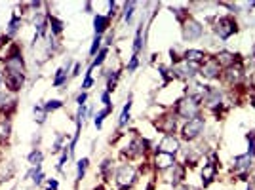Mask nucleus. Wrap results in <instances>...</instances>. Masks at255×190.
<instances>
[{
	"instance_id": "nucleus-32",
	"label": "nucleus",
	"mask_w": 255,
	"mask_h": 190,
	"mask_svg": "<svg viewBox=\"0 0 255 190\" xmlns=\"http://www.w3.org/2000/svg\"><path fill=\"white\" fill-rule=\"evenodd\" d=\"M27 160H29V164H31L33 168H36V166H42V162H44V154H42V150H40V148H33V150L29 152Z\"/></svg>"
},
{
	"instance_id": "nucleus-44",
	"label": "nucleus",
	"mask_w": 255,
	"mask_h": 190,
	"mask_svg": "<svg viewBox=\"0 0 255 190\" xmlns=\"http://www.w3.org/2000/svg\"><path fill=\"white\" fill-rule=\"evenodd\" d=\"M250 105H252V107L255 109V90L250 93Z\"/></svg>"
},
{
	"instance_id": "nucleus-37",
	"label": "nucleus",
	"mask_w": 255,
	"mask_h": 190,
	"mask_svg": "<svg viewBox=\"0 0 255 190\" xmlns=\"http://www.w3.org/2000/svg\"><path fill=\"white\" fill-rule=\"evenodd\" d=\"M246 141H248V154L255 158V129L246 133Z\"/></svg>"
},
{
	"instance_id": "nucleus-13",
	"label": "nucleus",
	"mask_w": 255,
	"mask_h": 190,
	"mask_svg": "<svg viewBox=\"0 0 255 190\" xmlns=\"http://www.w3.org/2000/svg\"><path fill=\"white\" fill-rule=\"evenodd\" d=\"M255 166V158L248 152L238 154V156L232 158V171L234 175H240V173H250Z\"/></svg>"
},
{
	"instance_id": "nucleus-18",
	"label": "nucleus",
	"mask_w": 255,
	"mask_h": 190,
	"mask_svg": "<svg viewBox=\"0 0 255 190\" xmlns=\"http://www.w3.org/2000/svg\"><path fill=\"white\" fill-rule=\"evenodd\" d=\"M70 65H72V59H69L63 67H59L58 70H56V74H54V82H52V86H54V88H65V86H67L69 76H70Z\"/></svg>"
},
{
	"instance_id": "nucleus-19",
	"label": "nucleus",
	"mask_w": 255,
	"mask_h": 190,
	"mask_svg": "<svg viewBox=\"0 0 255 190\" xmlns=\"http://www.w3.org/2000/svg\"><path fill=\"white\" fill-rule=\"evenodd\" d=\"M202 154H204V152H202V150H198L196 146H194V143H192V145L189 146V148H185V150H183V158H185L183 166H185L187 169L198 166V162H200Z\"/></svg>"
},
{
	"instance_id": "nucleus-35",
	"label": "nucleus",
	"mask_w": 255,
	"mask_h": 190,
	"mask_svg": "<svg viewBox=\"0 0 255 190\" xmlns=\"http://www.w3.org/2000/svg\"><path fill=\"white\" fill-rule=\"evenodd\" d=\"M33 114H35V122L38 124V126H44V124H46L48 112L44 111L42 105H35V107H33Z\"/></svg>"
},
{
	"instance_id": "nucleus-29",
	"label": "nucleus",
	"mask_w": 255,
	"mask_h": 190,
	"mask_svg": "<svg viewBox=\"0 0 255 190\" xmlns=\"http://www.w3.org/2000/svg\"><path fill=\"white\" fill-rule=\"evenodd\" d=\"M113 111H115V105H111V107H103L101 111L93 116V126H95L97 129H101V127H103L105 118H107V116H111V114H113Z\"/></svg>"
},
{
	"instance_id": "nucleus-48",
	"label": "nucleus",
	"mask_w": 255,
	"mask_h": 190,
	"mask_svg": "<svg viewBox=\"0 0 255 190\" xmlns=\"http://www.w3.org/2000/svg\"><path fill=\"white\" fill-rule=\"evenodd\" d=\"M12 190H13V189H12Z\"/></svg>"
},
{
	"instance_id": "nucleus-47",
	"label": "nucleus",
	"mask_w": 255,
	"mask_h": 190,
	"mask_svg": "<svg viewBox=\"0 0 255 190\" xmlns=\"http://www.w3.org/2000/svg\"><path fill=\"white\" fill-rule=\"evenodd\" d=\"M0 120H2V118H0Z\"/></svg>"
},
{
	"instance_id": "nucleus-40",
	"label": "nucleus",
	"mask_w": 255,
	"mask_h": 190,
	"mask_svg": "<svg viewBox=\"0 0 255 190\" xmlns=\"http://www.w3.org/2000/svg\"><path fill=\"white\" fill-rule=\"evenodd\" d=\"M44 189L46 190H59V181L58 179H46Z\"/></svg>"
},
{
	"instance_id": "nucleus-11",
	"label": "nucleus",
	"mask_w": 255,
	"mask_h": 190,
	"mask_svg": "<svg viewBox=\"0 0 255 190\" xmlns=\"http://www.w3.org/2000/svg\"><path fill=\"white\" fill-rule=\"evenodd\" d=\"M27 74H19V72H4V90L10 93H19L23 90Z\"/></svg>"
},
{
	"instance_id": "nucleus-23",
	"label": "nucleus",
	"mask_w": 255,
	"mask_h": 190,
	"mask_svg": "<svg viewBox=\"0 0 255 190\" xmlns=\"http://www.w3.org/2000/svg\"><path fill=\"white\" fill-rule=\"evenodd\" d=\"M170 171V183H174V187H179V185H183L187 179V168L183 164H175L172 169H168Z\"/></svg>"
},
{
	"instance_id": "nucleus-31",
	"label": "nucleus",
	"mask_w": 255,
	"mask_h": 190,
	"mask_svg": "<svg viewBox=\"0 0 255 190\" xmlns=\"http://www.w3.org/2000/svg\"><path fill=\"white\" fill-rule=\"evenodd\" d=\"M67 135L65 133H56V141H54V145H52V154H59V152H63V148L67 146Z\"/></svg>"
},
{
	"instance_id": "nucleus-2",
	"label": "nucleus",
	"mask_w": 255,
	"mask_h": 190,
	"mask_svg": "<svg viewBox=\"0 0 255 190\" xmlns=\"http://www.w3.org/2000/svg\"><path fill=\"white\" fill-rule=\"evenodd\" d=\"M204 131H206V116H204V114H198L196 118L187 120V122L181 126V135H179V139H181V143L192 145V143H198V141L202 139Z\"/></svg>"
},
{
	"instance_id": "nucleus-5",
	"label": "nucleus",
	"mask_w": 255,
	"mask_h": 190,
	"mask_svg": "<svg viewBox=\"0 0 255 190\" xmlns=\"http://www.w3.org/2000/svg\"><path fill=\"white\" fill-rule=\"evenodd\" d=\"M151 150V141L143 135L135 133L131 137V141L128 143V146L122 150V156L126 160H137V158H145V154Z\"/></svg>"
},
{
	"instance_id": "nucleus-34",
	"label": "nucleus",
	"mask_w": 255,
	"mask_h": 190,
	"mask_svg": "<svg viewBox=\"0 0 255 190\" xmlns=\"http://www.w3.org/2000/svg\"><path fill=\"white\" fill-rule=\"evenodd\" d=\"M42 107H44V111L50 114V112L61 111V109L65 107V103H63L61 99H48L46 103H42Z\"/></svg>"
},
{
	"instance_id": "nucleus-8",
	"label": "nucleus",
	"mask_w": 255,
	"mask_h": 190,
	"mask_svg": "<svg viewBox=\"0 0 255 190\" xmlns=\"http://www.w3.org/2000/svg\"><path fill=\"white\" fill-rule=\"evenodd\" d=\"M223 82L231 88H236L240 86L244 80H246V68H244V63H236L229 68H223V74H221Z\"/></svg>"
},
{
	"instance_id": "nucleus-22",
	"label": "nucleus",
	"mask_w": 255,
	"mask_h": 190,
	"mask_svg": "<svg viewBox=\"0 0 255 190\" xmlns=\"http://www.w3.org/2000/svg\"><path fill=\"white\" fill-rule=\"evenodd\" d=\"M48 27H50V34L54 38H59L63 34V31H65V21L59 19L58 15H54V13L48 11Z\"/></svg>"
},
{
	"instance_id": "nucleus-28",
	"label": "nucleus",
	"mask_w": 255,
	"mask_h": 190,
	"mask_svg": "<svg viewBox=\"0 0 255 190\" xmlns=\"http://www.w3.org/2000/svg\"><path fill=\"white\" fill-rule=\"evenodd\" d=\"M105 80H107V86H105V91H109V93H113L116 90V84H118V80H120V70H109L107 74H105Z\"/></svg>"
},
{
	"instance_id": "nucleus-20",
	"label": "nucleus",
	"mask_w": 255,
	"mask_h": 190,
	"mask_svg": "<svg viewBox=\"0 0 255 190\" xmlns=\"http://www.w3.org/2000/svg\"><path fill=\"white\" fill-rule=\"evenodd\" d=\"M111 21L113 19H109L103 13H95L93 15V31H95V36H105V34L109 33Z\"/></svg>"
},
{
	"instance_id": "nucleus-25",
	"label": "nucleus",
	"mask_w": 255,
	"mask_h": 190,
	"mask_svg": "<svg viewBox=\"0 0 255 190\" xmlns=\"http://www.w3.org/2000/svg\"><path fill=\"white\" fill-rule=\"evenodd\" d=\"M107 57H109V48H105V46H103V48L99 50V54L93 57V61L90 63V67H88V70H86V72H88V74H92L93 68L101 67L105 61H107Z\"/></svg>"
},
{
	"instance_id": "nucleus-41",
	"label": "nucleus",
	"mask_w": 255,
	"mask_h": 190,
	"mask_svg": "<svg viewBox=\"0 0 255 190\" xmlns=\"http://www.w3.org/2000/svg\"><path fill=\"white\" fill-rule=\"evenodd\" d=\"M99 101L103 103L105 107H111V105H113V99H111V93H109V91H105V90H103V93H101V97H99Z\"/></svg>"
},
{
	"instance_id": "nucleus-33",
	"label": "nucleus",
	"mask_w": 255,
	"mask_h": 190,
	"mask_svg": "<svg viewBox=\"0 0 255 190\" xmlns=\"http://www.w3.org/2000/svg\"><path fill=\"white\" fill-rule=\"evenodd\" d=\"M88 166H90V158H82V160H78V164H76V181H78V183L86 177Z\"/></svg>"
},
{
	"instance_id": "nucleus-46",
	"label": "nucleus",
	"mask_w": 255,
	"mask_h": 190,
	"mask_svg": "<svg viewBox=\"0 0 255 190\" xmlns=\"http://www.w3.org/2000/svg\"><path fill=\"white\" fill-rule=\"evenodd\" d=\"M196 190H200V189H196Z\"/></svg>"
},
{
	"instance_id": "nucleus-9",
	"label": "nucleus",
	"mask_w": 255,
	"mask_h": 190,
	"mask_svg": "<svg viewBox=\"0 0 255 190\" xmlns=\"http://www.w3.org/2000/svg\"><path fill=\"white\" fill-rule=\"evenodd\" d=\"M223 97H225L223 90L208 86V90L204 93V99H202V107H206V109H209L215 114V112H219L223 109Z\"/></svg>"
},
{
	"instance_id": "nucleus-26",
	"label": "nucleus",
	"mask_w": 255,
	"mask_h": 190,
	"mask_svg": "<svg viewBox=\"0 0 255 190\" xmlns=\"http://www.w3.org/2000/svg\"><path fill=\"white\" fill-rule=\"evenodd\" d=\"M135 8H137V2H133V0H129V2H124V4H122V19H124L128 25H131V21H133Z\"/></svg>"
},
{
	"instance_id": "nucleus-12",
	"label": "nucleus",
	"mask_w": 255,
	"mask_h": 190,
	"mask_svg": "<svg viewBox=\"0 0 255 190\" xmlns=\"http://www.w3.org/2000/svg\"><path fill=\"white\" fill-rule=\"evenodd\" d=\"M221 74H223V68L219 67V63L213 59V56L208 57V61L200 67L198 70V76L204 80H217L221 78Z\"/></svg>"
},
{
	"instance_id": "nucleus-10",
	"label": "nucleus",
	"mask_w": 255,
	"mask_h": 190,
	"mask_svg": "<svg viewBox=\"0 0 255 190\" xmlns=\"http://www.w3.org/2000/svg\"><path fill=\"white\" fill-rule=\"evenodd\" d=\"M181 139L177 137V135H162V139L156 143V148L154 150H158V152H168V154H177L179 150H181Z\"/></svg>"
},
{
	"instance_id": "nucleus-7",
	"label": "nucleus",
	"mask_w": 255,
	"mask_h": 190,
	"mask_svg": "<svg viewBox=\"0 0 255 190\" xmlns=\"http://www.w3.org/2000/svg\"><path fill=\"white\" fill-rule=\"evenodd\" d=\"M181 34H183V40L185 42H196V40H200L204 34H206V29H204V25L198 21V19H194L192 15L187 19L185 23H181Z\"/></svg>"
},
{
	"instance_id": "nucleus-6",
	"label": "nucleus",
	"mask_w": 255,
	"mask_h": 190,
	"mask_svg": "<svg viewBox=\"0 0 255 190\" xmlns=\"http://www.w3.org/2000/svg\"><path fill=\"white\" fill-rule=\"evenodd\" d=\"M152 124L156 127V131H160L162 135H175L177 127H179V118L175 116L172 109H164L162 114H158L152 120Z\"/></svg>"
},
{
	"instance_id": "nucleus-3",
	"label": "nucleus",
	"mask_w": 255,
	"mask_h": 190,
	"mask_svg": "<svg viewBox=\"0 0 255 190\" xmlns=\"http://www.w3.org/2000/svg\"><path fill=\"white\" fill-rule=\"evenodd\" d=\"M172 111H174V114L179 120H185L187 122V120L196 118L198 114H202V103L192 99V97H189V95H181L172 105Z\"/></svg>"
},
{
	"instance_id": "nucleus-38",
	"label": "nucleus",
	"mask_w": 255,
	"mask_h": 190,
	"mask_svg": "<svg viewBox=\"0 0 255 190\" xmlns=\"http://www.w3.org/2000/svg\"><path fill=\"white\" fill-rule=\"evenodd\" d=\"M137 67H139V56H133V54H131V57H129V61H128V65H126V70L128 72H135Z\"/></svg>"
},
{
	"instance_id": "nucleus-24",
	"label": "nucleus",
	"mask_w": 255,
	"mask_h": 190,
	"mask_svg": "<svg viewBox=\"0 0 255 190\" xmlns=\"http://www.w3.org/2000/svg\"><path fill=\"white\" fill-rule=\"evenodd\" d=\"M131 107H133V97L129 95L128 101L124 103V109L120 112V118H118V129H124L128 124H129V118H131Z\"/></svg>"
},
{
	"instance_id": "nucleus-16",
	"label": "nucleus",
	"mask_w": 255,
	"mask_h": 190,
	"mask_svg": "<svg viewBox=\"0 0 255 190\" xmlns=\"http://www.w3.org/2000/svg\"><path fill=\"white\" fill-rule=\"evenodd\" d=\"M213 59L219 63L221 68H229L232 67V65H236V63H242V56H240V54H234L231 50H219V52L213 56Z\"/></svg>"
},
{
	"instance_id": "nucleus-17",
	"label": "nucleus",
	"mask_w": 255,
	"mask_h": 190,
	"mask_svg": "<svg viewBox=\"0 0 255 190\" xmlns=\"http://www.w3.org/2000/svg\"><path fill=\"white\" fill-rule=\"evenodd\" d=\"M221 162H206V166L202 168V187L208 189L213 181L217 179V173H219Z\"/></svg>"
},
{
	"instance_id": "nucleus-14",
	"label": "nucleus",
	"mask_w": 255,
	"mask_h": 190,
	"mask_svg": "<svg viewBox=\"0 0 255 190\" xmlns=\"http://www.w3.org/2000/svg\"><path fill=\"white\" fill-rule=\"evenodd\" d=\"M208 52L200 50V48H189V50L183 52V61L191 63V65H196V67H202L208 61Z\"/></svg>"
},
{
	"instance_id": "nucleus-45",
	"label": "nucleus",
	"mask_w": 255,
	"mask_h": 190,
	"mask_svg": "<svg viewBox=\"0 0 255 190\" xmlns=\"http://www.w3.org/2000/svg\"><path fill=\"white\" fill-rule=\"evenodd\" d=\"M254 59H255V48H254Z\"/></svg>"
},
{
	"instance_id": "nucleus-1",
	"label": "nucleus",
	"mask_w": 255,
	"mask_h": 190,
	"mask_svg": "<svg viewBox=\"0 0 255 190\" xmlns=\"http://www.w3.org/2000/svg\"><path fill=\"white\" fill-rule=\"evenodd\" d=\"M208 23H211V33L215 34L219 40H229L231 36H234L240 31V25H238L236 17L232 13L208 17Z\"/></svg>"
},
{
	"instance_id": "nucleus-4",
	"label": "nucleus",
	"mask_w": 255,
	"mask_h": 190,
	"mask_svg": "<svg viewBox=\"0 0 255 190\" xmlns=\"http://www.w3.org/2000/svg\"><path fill=\"white\" fill-rule=\"evenodd\" d=\"M137 179H139V173H137V169L133 168L129 162H124V164L116 166L115 183L118 190H131L137 185Z\"/></svg>"
},
{
	"instance_id": "nucleus-39",
	"label": "nucleus",
	"mask_w": 255,
	"mask_h": 190,
	"mask_svg": "<svg viewBox=\"0 0 255 190\" xmlns=\"http://www.w3.org/2000/svg\"><path fill=\"white\" fill-rule=\"evenodd\" d=\"M93 84H95V80H93L92 74H84V80H82V86H80V90L82 91H88L90 88H93Z\"/></svg>"
},
{
	"instance_id": "nucleus-15",
	"label": "nucleus",
	"mask_w": 255,
	"mask_h": 190,
	"mask_svg": "<svg viewBox=\"0 0 255 190\" xmlns=\"http://www.w3.org/2000/svg\"><path fill=\"white\" fill-rule=\"evenodd\" d=\"M177 164L175 162V156L174 154H168V152H158V150H154V158H152V166L156 171H168V169H172Z\"/></svg>"
},
{
	"instance_id": "nucleus-30",
	"label": "nucleus",
	"mask_w": 255,
	"mask_h": 190,
	"mask_svg": "<svg viewBox=\"0 0 255 190\" xmlns=\"http://www.w3.org/2000/svg\"><path fill=\"white\" fill-rule=\"evenodd\" d=\"M13 131V124L10 118H2L0 120V141H8L12 137Z\"/></svg>"
},
{
	"instance_id": "nucleus-42",
	"label": "nucleus",
	"mask_w": 255,
	"mask_h": 190,
	"mask_svg": "<svg viewBox=\"0 0 255 190\" xmlns=\"http://www.w3.org/2000/svg\"><path fill=\"white\" fill-rule=\"evenodd\" d=\"M78 105H88V91H80L76 95V107Z\"/></svg>"
},
{
	"instance_id": "nucleus-43",
	"label": "nucleus",
	"mask_w": 255,
	"mask_h": 190,
	"mask_svg": "<svg viewBox=\"0 0 255 190\" xmlns=\"http://www.w3.org/2000/svg\"><path fill=\"white\" fill-rule=\"evenodd\" d=\"M80 70H82V63H74V67L70 70V78H76V76H80Z\"/></svg>"
},
{
	"instance_id": "nucleus-36",
	"label": "nucleus",
	"mask_w": 255,
	"mask_h": 190,
	"mask_svg": "<svg viewBox=\"0 0 255 190\" xmlns=\"http://www.w3.org/2000/svg\"><path fill=\"white\" fill-rule=\"evenodd\" d=\"M103 48V36H93L92 40V46H90V52H88V56L90 57H95L99 54V50Z\"/></svg>"
},
{
	"instance_id": "nucleus-21",
	"label": "nucleus",
	"mask_w": 255,
	"mask_h": 190,
	"mask_svg": "<svg viewBox=\"0 0 255 190\" xmlns=\"http://www.w3.org/2000/svg\"><path fill=\"white\" fill-rule=\"evenodd\" d=\"M23 29V17L17 13V11H13L12 17H10V21L6 25V36L8 38H13V36H17V33Z\"/></svg>"
},
{
	"instance_id": "nucleus-27",
	"label": "nucleus",
	"mask_w": 255,
	"mask_h": 190,
	"mask_svg": "<svg viewBox=\"0 0 255 190\" xmlns=\"http://www.w3.org/2000/svg\"><path fill=\"white\" fill-rule=\"evenodd\" d=\"M115 162H113V158H105L103 162H101V166H99V175L103 177L105 181H109L113 177V171H115Z\"/></svg>"
}]
</instances>
